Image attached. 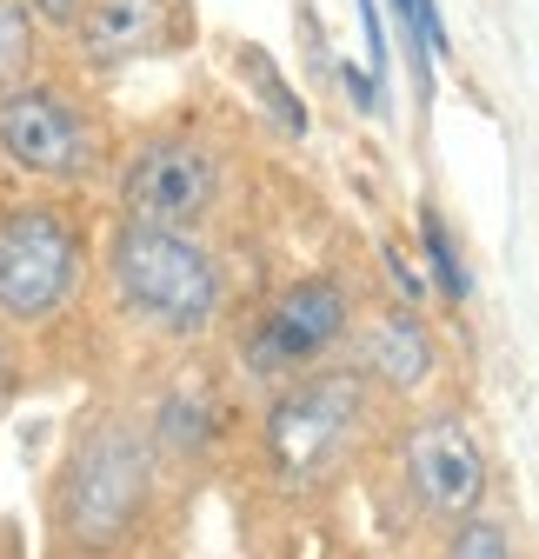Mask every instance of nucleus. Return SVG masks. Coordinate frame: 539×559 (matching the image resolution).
Returning a JSON list of instances; mask_svg holds the SVG:
<instances>
[{
	"label": "nucleus",
	"instance_id": "obj_1",
	"mask_svg": "<svg viewBox=\"0 0 539 559\" xmlns=\"http://www.w3.org/2000/svg\"><path fill=\"white\" fill-rule=\"evenodd\" d=\"M154 433L127 413H94L67 440L53 473V546L67 559H107L147 520L154 500Z\"/></svg>",
	"mask_w": 539,
	"mask_h": 559
},
{
	"label": "nucleus",
	"instance_id": "obj_2",
	"mask_svg": "<svg viewBox=\"0 0 539 559\" xmlns=\"http://www.w3.org/2000/svg\"><path fill=\"white\" fill-rule=\"evenodd\" d=\"M107 294L120 320L160 340H200L227 307V273L214 247L187 227H141L120 221L107 240Z\"/></svg>",
	"mask_w": 539,
	"mask_h": 559
},
{
	"label": "nucleus",
	"instance_id": "obj_3",
	"mask_svg": "<svg viewBox=\"0 0 539 559\" xmlns=\"http://www.w3.org/2000/svg\"><path fill=\"white\" fill-rule=\"evenodd\" d=\"M113 140L100 107L60 74H27L0 87V167L47 187V193H81L107 174Z\"/></svg>",
	"mask_w": 539,
	"mask_h": 559
},
{
	"label": "nucleus",
	"instance_id": "obj_4",
	"mask_svg": "<svg viewBox=\"0 0 539 559\" xmlns=\"http://www.w3.org/2000/svg\"><path fill=\"white\" fill-rule=\"evenodd\" d=\"M87 287V227L60 193L0 206V326H53Z\"/></svg>",
	"mask_w": 539,
	"mask_h": 559
},
{
	"label": "nucleus",
	"instance_id": "obj_5",
	"mask_svg": "<svg viewBox=\"0 0 539 559\" xmlns=\"http://www.w3.org/2000/svg\"><path fill=\"white\" fill-rule=\"evenodd\" d=\"M367 419V386L360 373H340V367H313L300 380H287V393L266 413V453H274V473L307 486L320 479L326 466H340V453L354 447Z\"/></svg>",
	"mask_w": 539,
	"mask_h": 559
},
{
	"label": "nucleus",
	"instance_id": "obj_6",
	"mask_svg": "<svg viewBox=\"0 0 539 559\" xmlns=\"http://www.w3.org/2000/svg\"><path fill=\"white\" fill-rule=\"evenodd\" d=\"M113 200H120V221H141V227H187L200 234V221L214 214L220 200V160L207 140L193 133H147L133 140L120 174H113Z\"/></svg>",
	"mask_w": 539,
	"mask_h": 559
},
{
	"label": "nucleus",
	"instance_id": "obj_7",
	"mask_svg": "<svg viewBox=\"0 0 539 559\" xmlns=\"http://www.w3.org/2000/svg\"><path fill=\"white\" fill-rule=\"evenodd\" d=\"M354 333V294L340 287L333 273H313V280H294V287L260 313L253 340H247V367L260 380H300L313 367H326V354Z\"/></svg>",
	"mask_w": 539,
	"mask_h": 559
},
{
	"label": "nucleus",
	"instance_id": "obj_8",
	"mask_svg": "<svg viewBox=\"0 0 539 559\" xmlns=\"http://www.w3.org/2000/svg\"><path fill=\"white\" fill-rule=\"evenodd\" d=\"M407 479L427 513L459 520L487 500V447L474 440V427L459 413H427L407 433Z\"/></svg>",
	"mask_w": 539,
	"mask_h": 559
},
{
	"label": "nucleus",
	"instance_id": "obj_9",
	"mask_svg": "<svg viewBox=\"0 0 539 559\" xmlns=\"http://www.w3.org/2000/svg\"><path fill=\"white\" fill-rule=\"evenodd\" d=\"M67 40L87 74H120L180 40V0H81V21L67 27Z\"/></svg>",
	"mask_w": 539,
	"mask_h": 559
},
{
	"label": "nucleus",
	"instance_id": "obj_10",
	"mask_svg": "<svg viewBox=\"0 0 539 559\" xmlns=\"http://www.w3.org/2000/svg\"><path fill=\"white\" fill-rule=\"evenodd\" d=\"M360 373H373L380 386L414 393L433 380V333L414 307H386L380 320H367L360 333Z\"/></svg>",
	"mask_w": 539,
	"mask_h": 559
},
{
	"label": "nucleus",
	"instance_id": "obj_11",
	"mask_svg": "<svg viewBox=\"0 0 539 559\" xmlns=\"http://www.w3.org/2000/svg\"><path fill=\"white\" fill-rule=\"evenodd\" d=\"M40 74V21L21 0H0V87Z\"/></svg>",
	"mask_w": 539,
	"mask_h": 559
},
{
	"label": "nucleus",
	"instance_id": "obj_12",
	"mask_svg": "<svg viewBox=\"0 0 539 559\" xmlns=\"http://www.w3.org/2000/svg\"><path fill=\"white\" fill-rule=\"evenodd\" d=\"M393 14H399V34H407V53H414V74H420V94L433 81V60L446 53V27L433 14V0H393Z\"/></svg>",
	"mask_w": 539,
	"mask_h": 559
},
{
	"label": "nucleus",
	"instance_id": "obj_13",
	"mask_svg": "<svg viewBox=\"0 0 539 559\" xmlns=\"http://www.w3.org/2000/svg\"><path fill=\"white\" fill-rule=\"evenodd\" d=\"M240 74L260 87V100L266 107H274V120L287 127V133H307V107H300V94L280 81V67L274 60H266V47H240Z\"/></svg>",
	"mask_w": 539,
	"mask_h": 559
},
{
	"label": "nucleus",
	"instance_id": "obj_14",
	"mask_svg": "<svg viewBox=\"0 0 539 559\" xmlns=\"http://www.w3.org/2000/svg\"><path fill=\"white\" fill-rule=\"evenodd\" d=\"M446 559H513V533L487 513H459L453 539H446Z\"/></svg>",
	"mask_w": 539,
	"mask_h": 559
},
{
	"label": "nucleus",
	"instance_id": "obj_15",
	"mask_svg": "<svg viewBox=\"0 0 539 559\" xmlns=\"http://www.w3.org/2000/svg\"><path fill=\"white\" fill-rule=\"evenodd\" d=\"M420 240H427V260H433V280H440V294L446 300H466V266H459V253H453V234H446V221L433 214H420Z\"/></svg>",
	"mask_w": 539,
	"mask_h": 559
},
{
	"label": "nucleus",
	"instance_id": "obj_16",
	"mask_svg": "<svg viewBox=\"0 0 539 559\" xmlns=\"http://www.w3.org/2000/svg\"><path fill=\"white\" fill-rule=\"evenodd\" d=\"M21 8L40 21V34H67V27L81 21V0H21Z\"/></svg>",
	"mask_w": 539,
	"mask_h": 559
},
{
	"label": "nucleus",
	"instance_id": "obj_17",
	"mask_svg": "<svg viewBox=\"0 0 539 559\" xmlns=\"http://www.w3.org/2000/svg\"><path fill=\"white\" fill-rule=\"evenodd\" d=\"M14 380H21V354H14V333L0 326V406H8V393H14Z\"/></svg>",
	"mask_w": 539,
	"mask_h": 559
},
{
	"label": "nucleus",
	"instance_id": "obj_18",
	"mask_svg": "<svg viewBox=\"0 0 539 559\" xmlns=\"http://www.w3.org/2000/svg\"><path fill=\"white\" fill-rule=\"evenodd\" d=\"M386 266H393V287L407 294V300H420V294H427V280H420V273H414L407 260H399V247H386Z\"/></svg>",
	"mask_w": 539,
	"mask_h": 559
}]
</instances>
